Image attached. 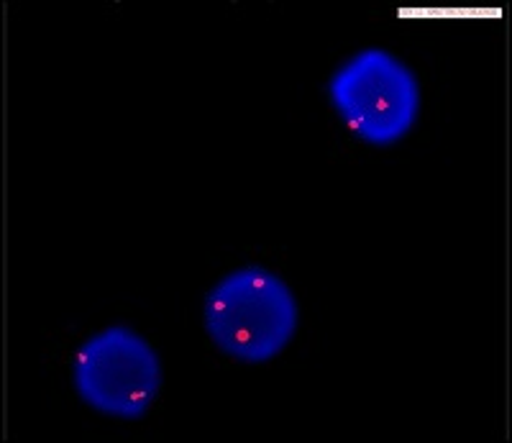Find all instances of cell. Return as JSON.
<instances>
[{
	"mask_svg": "<svg viewBox=\"0 0 512 443\" xmlns=\"http://www.w3.org/2000/svg\"><path fill=\"white\" fill-rule=\"evenodd\" d=\"M72 377L93 410L134 420L162 390V364L154 346L128 326H108L77 349Z\"/></svg>",
	"mask_w": 512,
	"mask_h": 443,
	"instance_id": "obj_3",
	"label": "cell"
},
{
	"mask_svg": "<svg viewBox=\"0 0 512 443\" xmlns=\"http://www.w3.org/2000/svg\"><path fill=\"white\" fill-rule=\"evenodd\" d=\"M300 323V308L282 277L264 267L226 274L205 298V328L223 354L262 364L287 349Z\"/></svg>",
	"mask_w": 512,
	"mask_h": 443,
	"instance_id": "obj_1",
	"label": "cell"
},
{
	"mask_svg": "<svg viewBox=\"0 0 512 443\" xmlns=\"http://www.w3.org/2000/svg\"><path fill=\"white\" fill-rule=\"evenodd\" d=\"M333 108L372 146H392L410 134L420 113V82L387 49L354 54L328 85Z\"/></svg>",
	"mask_w": 512,
	"mask_h": 443,
	"instance_id": "obj_2",
	"label": "cell"
}]
</instances>
